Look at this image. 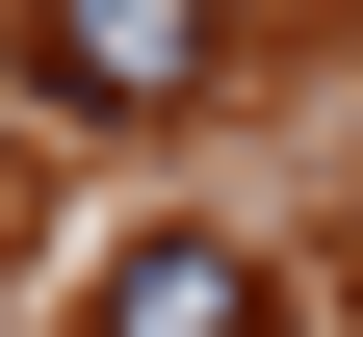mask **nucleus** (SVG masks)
<instances>
[{
  "label": "nucleus",
  "instance_id": "1",
  "mask_svg": "<svg viewBox=\"0 0 363 337\" xmlns=\"http://www.w3.org/2000/svg\"><path fill=\"white\" fill-rule=\"evenodd\" d=\"M26 78H52V104H208V0H52V26H26Z\"/></svg>",
  "mask_w": 363,
  "mask_h": 337
},
{
  "label": "nucleus",
  "instance_id": "2",
  "mask_svg": "<svg viewBox=\"0 0 363 337\" xmlns=\"http://www.w3.org/2000/svg\"><path fill=\"white\" fill-rule=\"evenodd\" d=\"M78 337H286V285H259V233H130Z\"/></svg>",
  "mask_w": 363,
  "mask_h": 337
}]
</instances>
